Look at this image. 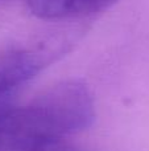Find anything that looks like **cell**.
Returning a JSON list of instances; mask_svg holds the SVG:
<instances>
[{
	"label": "cell",
	"instance_id": "obj_1",
	"mask_svg": "<svg viewBox=\"0 0 149 151\" xmlns=\"http://www.w3.org/2000/svg\"><path fill=\"white\" fill-rule=\"evenodd\" d=\"M57 139L62 138L37 98L0 114V151H21Z\"/></svg>",
	"mask_w": 149,
	"mask_h": 151
},
{
	"label": "cell",
	"instance_id": "obj_2",
	"mask_svg": "<svg viewBox=\"0 0 149 151\" xmlns=\"http://www.w3.org/2000/svg\"><path fill=\"white\" fill-rule=\"evenodd\" d=\"M62 45L42 44L34 48H12L0 52V94L15 93L24 82L33 78L55 55L63 52Z\"/></svg>",
	"mask_w": 149,
	"mask_h": 151
},
{
	"label": "cell",
	"instance_id": "obj_3",
	"mask_svg": "<svg viewBox=\"0 0 149 151\" xmlns=\"http://www.w3.org/2000/svg\"><path fill=\"white\" fill-rule=\"evenodd\" d=\"M118 0H26L32 15L44 20H67L110 8Z\"/></svg>",
	"mask_w": 149,
	"mask_h": 151
},
{
	"label": "cell",
	"instance_id": "obj_4",
	"mask_svg": "<svg viewBox=\"0 0 149 151\" xmlns=\"http://www.w3.org/2000/svg\"><path fill=\"white\" fill-rule=\"evenodd\" d=\"M21 151H78L75 147L70 146L69 143L63 142V139H57V141H49L45 143H40L37 146L29 147V149L21 150Z\"/></svg>",
	"mask_w": 149,
	"mask_h": 151
},
{
	"label": "cell",
	"instance_id": "obj_5",
	"mask_svg": "<svg viewBox=\"0 0 149 151\" xmlns=\"http://www.w3.org/2000/svg\"><path fill=\"white\" fill-rule=\"evenodd\" d=\"M13 94L15 93L0 94V114L13 107Z\"/></svg>",
	"mask_w": 149,
	"mask_h": 151
}]
</instances>
